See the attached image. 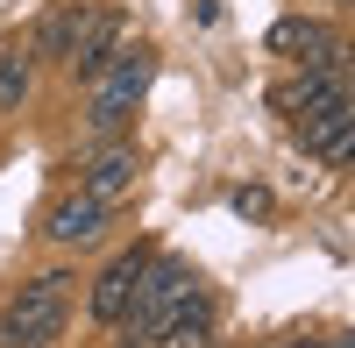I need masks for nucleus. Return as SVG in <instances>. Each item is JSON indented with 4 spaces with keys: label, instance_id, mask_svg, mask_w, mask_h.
<instances>
[{
    "label": "nucleus",
    "instance_id": "39448f33",
    "mask_svg": "<svg viewBox=\"0 0 355 348\" xmlns=\"http://www.w3.org/2000/svg\"><path fill=\"white\" fill-rule=\"evenodd\" d=\"M157 263V249L150 242H128V249H114L107 263H100V277H93V292H85V313H93L100 327H114L128 313V299H135V284H142V270Z\"/></svg>",
    "mask_w": 355,
    "mask_h": 348
},
{
    "label": "nucleus",
    "instance_id": "2eb2a0df",
    "mask_svg": "<svg viewBox=\"0 0 355 348\" xmlns=\"http://www.w3.org/2000/svg\"><path fill=\"white\" fill-rule=\"evenodd\" d=\"M291 348H348V334H306V341H291Z\"/></svg>",
    "mask_w": 355,
    "mask_h": 348
},
{
    "label": "nucleus",
    "instance_id": "1a4fd4ad",
    "mask_svg": "<svg viewBox=\"0 0 355 348\" xmlns=\"http://www.w3.org/2000/svg\"><path fill=\"white\" fill-rule=\"evenodd\" d=\"M299 150L341 171L355 157V100H334V107H320V114H299Z\"/></svg>",
    "mask_w": 355,
    "mask_h": 348
},
{
    "label": "nucleus",
    "instance_id": "f03ea898",
    "mask_svg": "<svg viewBox=\"0 0 355 348\" xmlns=\"http://www.w3.org/2000/svg\"><path fill=\"white\" fill-rule=\"evenodd\" d=\"M150 78H157V50L150 43H121L100 78H85V135H93V142L121 135L135 121L142 93H150Z\"/></svg>",
    "mask_w": 355,
    "mask_h": 348
},
{
    "label": "nucleus",
    "instance_id": "f257e3e1",
    "mask_svg": "<svg viewBox=\"0 0 355 348\" xmlns=\"http://www.w3.org/2000/svg\"><path fill=\"white\" fill-rule=\"evenodd\" d=\"M71 270L64 263H50L21 284V292L0 306V348H57L71 327Z\"/></svg>",
    "mask_w": 355,
    "mask_h": 348
},
{
    "label": "nucleus",
    "instance_id": "f8f14e48",
    "mask_svg": "<svg viewBox=\"0 0 355 348\" xmlns=\"http://www.w3.org/2000/svg\"><path fill=\"white\" fill-rule=\"evenodd\" d=\"M36 71H43V57L28 50V36H8V50H0V121L28 107V93H36Z\"/></svg>",
    "mask_w": 355,
    "mask_h": 348
},
{
    "label": "nucleus",
    "instance_id": "4468645a",
    "mask_svg": "<svg viewBox=\"0 0 355 348\" xmlns=\"http://www.w3.org/2000/svg\"><path fill=\"white\" fill-rule=\"evenodd\" d=\"M227 207L256 220V214H270V192H263V185H234V192H227Z\"/></svg>",
    "mask_w": 355,
    "mask_h": 348
},
{
    "label": "nucleus",
    "instance_id": "6e6552de",
    "mask_svg": "<svg viewBox=\"0 0 355 348\" xmlns=\"http://www.w3.org/2000/svg\"><path fill=\"white\" fill-rule=\"evenodd\" d=\"M135 178H142V150H135V142H121V135H107L100 150L78 164V192L114 199V207H121V199L135 192Z\"/></svg>",
    "mask_w": 355,
    "mask_h": 348
},
{
    "label": "nucleus",
    "instance_id": "9d476101",
    "mask_svg": "<svg viewBox=\"0 0 355 348\" xmlns=\"http://www.w3.org/2000/svg\"><path fill=\"white\" fill-rule=\"evenodd\" d=\"M334 100H348V57L341 64H299V78H284L270 93V107H284V114H320Z\"/></svg>",
    "mask_w": 355,
    "mask_h": 348
},
{
    "label": "nucleus",
    "instance_id": "423d86ee",
    "mask_svg": "<svg viewBox=\"0 0 355 348\" xmlns=\"http://www.w3.org/2000/svg\"><path fill=\"white\" fill-rule=\"evenodd\" d=\"M270 57H284V64H341V28L327 21V15H284V21H270Z\"/></svg>",
    "mask_w": 355,
    "mask_h": 348
},
{
    "label": "nucleus",
    "instance_id": "0eeeda50",
    "mask_svg": "<svg viewBox=\"0 0 355 348\" xmlns=\"http://www.w3.org/2000/svg\"><path fill=\"white\" fill-rule=\"evenodd\" d=\"M128 43V21L114 15V8H93L85 0V15H78V36H71V50H64V71L85 85V78H100L107 64H114V50Z\"/></svg>",
    "mask_w": 355,
    "mask_h": 348
},
{
    "label": "nucleus",
    "instance_id": "9b49d317",
    "mask_svg": "<svg viewBox=\"0 0 355 348\" xmlns=\"http://www.w3.org/2000/svg\"><path fill=\"white\" fill-rule=\"evenodd\" d=\"M214 341H220V306H214V292L199 284V292H192V299L157 327L150 348H214Z\"/></svg>",
    "mask_w": 355,
    "mask_h": 348
},
{
    "label": "nucleus",
    "instance_id": "7ed1b4c3",
    "mask_svg": "<svg viewBox=\"0 0 355 348\" xmlns=\"http://www.w3.org/2000/svg\"><path fill=\"white\" fill-rule=\"evenodd\" d=\"M192 292H199V270L185 263V256H157V263L142 270L128 313L114 320V348H150V341H157V327H164V320H171V313L185 306Z\"/></svg>",
    "mask_w": 355,
    "mask_h": 348
},
{
    "label": "nucleus",
    "instance_id": "20e7f679",
    "mask_svg": "<svg viewBox=\"0 0 355 348\" xmlns=\"http://www.w3.org/2000/svg\"><path fill=\"white\" fill-rule=\"evenodd\" d=\"M114 199H93V192H57L50 199V214H43V242L50 249H100L107 242V227H114Z\"/></svg>",
    "mask_w": 355,
    "mask_h": 348
},
{
    "label": "nucleus",
    "instance_id": "ddd939ff",
    "mask_svg": "<svg viewBox=\"0 0 355 348\" xmlns=\"http://www.w3.org/2000/svg\"><path fill=\"white\" fill-rule=\"evenodd\" d=\"M78 15H85V0H57V8L28 28V50H36L43 64H64V50H71V36H78Z\"/></svg>",
    "mask_w": 355,
    "mask_h": 348
}]
</instances>
